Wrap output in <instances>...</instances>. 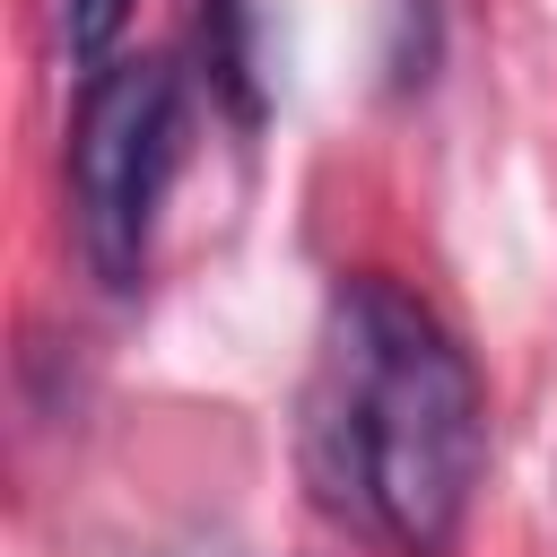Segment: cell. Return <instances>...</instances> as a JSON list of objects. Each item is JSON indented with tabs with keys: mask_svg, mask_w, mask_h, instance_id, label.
I'll list each match as a JSON object with an SVG mask.
<instances>
[{
	"mask_svg": "<svg viewBox=\"0 0 557 557\" xmlns=\"http://www.w3.org/2000/svg\"><path fill=\"white\" fill-rule=\"evenodd\" d=\"M313 505L374 557H453L487 487V374L392 270H339L296 418Z\"/></svg>",
	"mask_w": 557,
	"mask_h": 557,
	"instance_id": "cell-1",
	"label": "cell"
},
{
	"mask_svg": "<svg viewBox=\"0 0 557 557\" xmlns=\"http://www.w3.org/2000/svg\"><path fill=\"white\" fill-rule=\"evenodd\" d=\"M191 131V78L174 52H113L104 70H78L61 183H70V235L104 296H139L157 261V218L183 174Z\"/></svg>",
	"mask_w": 557,
	"mask_h": 557,
	"instance_id": "cell-2",
	"label": "cell"
},
{
	"mask_svg": "<svg viewBox=\"0 0 557 557\" xmlns=\"http://www.w3.org/2000/svg\"><path fill=\"white\" fill-rule=\"evenodd\" d=\"M200 78L226 104L235 131H261L270 87H261V0H200Z\"/></svg>",
	"mask_w": 557,
	"mask_h": 557,
	"instance_id": "cell-3",
	"label": "cell"
},
{
	"mask_svg": "<svg viewBox=\"0 0 557 557\" xmlns=\"http://www.w3.org/2000/svg\"><path fill=\"white\" fill-rule=\"evenodd\" d=\"M122 26H131V0H61V52L78 70H104L122 52Z\"/></svg>",
	"mask_w": 557,
	"mask_h": 557,
	"instance_id": "cell-4",
	"label": "cell"
},
{
	"mask_svg": "<svg viewBox=\"0 0 557 557\" xmlns=\"http://www.w3.org/2000/svg\"><path fill=\"white\" fill-rule=\"evenodd\" d=\"M435 44H444V0H392V70H400V87H426Z\"/></svg>",
	"mask_w": 557,
	"mask_h": 557,
	"instance_id": "cell-5",
	"label": "cell"
}]
</instances>
